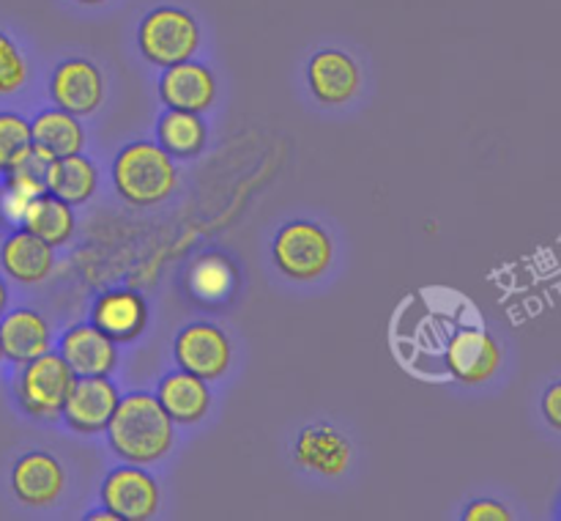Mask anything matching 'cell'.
<instances>
[{
	"label": "cell",
	"instance_id": "1",
	"mask_svg": "<svg viewBox=\"0 0 561 521\" xmlns=\"http://www.w3.org/2000/svg\"><path fill=\"white\" fill-rule=\"evenodd\" d=\"M173 426L153 395L135 393L118 400L107 437L126 464H153L173 448Z\"/></svg>",
	"mask_w": 561,
	"mask_h": 521
},
{
	"label": "cell",
	"instance_id": "2",
	"mask_svg": "<svg viewBox=\"0 0 561 521\" xmlns=\"http://www.w3.org/2000/svg\"><path fill=\"white\" fill-rule=\"evenodd\" d=\"M113 181L118 195L131 206H157L175 190V165L157 143H131L115 157Z\"/></svg>",
	"mask_w": 561,
	"mask_h": 521
},
{
	"label": "cell",
	"instance_id": "3",
	"mask_svg": "<svg viewBox=\"0 0 561 521\" xmlns=\"http://www.w3.org/2000/svg\"><path fill=\"white\" fill-rule=\"evenodd\" d=\"M75 371L60 354L44 351L36 360L25 362L16 376V398L22 409L42 420H55L64 415V404L75 384Z\"/></svg>",
	"mask_w": 561,
	"mask_h": 521
},
{
	"label": "cell",
	"instance_id": "4",
	"mask_svg": "<svg viewBox=\"0 0 561 521\" xmlns=\"http://www.w3.org/2000/svg\"><path fill=\"white\" fill-rule=\"evenodd\" d=\"M140 49L151 64L173 66L181 60H190L201 44V27L192 20L190 11L175 9V5H162L153 9L146 20L140 22Z\"/></svg>",
	"mask_w": 561,
	"mask_h": 521
},
{
	"label": "cell",
	"instance_id": "5",
	"mask_svg": "<svg viewBox=\"0 0 561 521\" xmlns=\"http://www.w3.org/2000/svg\"><path fill=\"white\" fill-rule=\"evenodd\" d=\"M274 261L288 278L316 280L332 263V239L312 223H290L274 239Z\"/></svg>",
	"mask_w": 561,
	"mask_h": 521
},
{
	"label": "cell",
	"instance_id": "6",
	"mask_svg": "<svg viewBox=\"0 0 561 521\" xmlns=\"http://www.w3.org/2000/svg\"><path fill=\"white\" fill-rule=\"evenodd\" d=\"M118 389L107 376H77L64 404V420L75 431H104L118 409Z\"/></svg>",
	"mask_w": 561,
	"mask_h": 521
},
{
	"label": "cell",
	"instance_id": "7",
	"mask_svg": "<svg viewBox=\"0 0 561 521\" xmlns=\"http://www.w3.org/2000/svg\"><path fill=\"white\" fill-rule=\"evenodd\" d=\"M175 362L181 371L211 382L228 371L230 343L214 324H190L175 338Z\"/></svg>",
	"mask_w": 561,
	"mask_h": 521
},
{
	"label": "cell",
	"instance_id": "8",
	"mask_svg": "<svg viewBox=\"0 0 561 521\" xmlns=\"http://www.w3.org/2000/svg\"><path fill=\"white\" fill-rule=\"evenodd\" d=\"M102 499L121 521H146L159 510V486L148 472L121 466L104 480Z\"/></svg>",
	"mask_w": 561,
	"mask_h": 521
},
{
	"label": "cell",
	"instance_id": "9",
	"mask_svg": "<svg viewBox=\"0 0 561 521\" xmlns=\"http://www.w3.org/2000/svg\"><path fill=\"white\" fill-rule=\"evenodd\" d=\"M53 102L60 110L71 115H91L96 113L99 104L104 99V80L102 71L85 58H71L55 69L53 86Z\"/></svg>",
	"mask_w": 561,
	"mask_h": 521
},
{
	"label": "cell",
	"instance_id": "10",
	"mask_svg": "<svg viewBox=\"0 0 561 521\" xmlns=\"http://www.w3.org/2000/svg\"><path fill=\"white\" fill-rule=\"evenodd\" d=\"M502 365V349L485 329H460L447 346V367L463 384H482Z\"/></svg>",
	"mask_w": 561,
	"mask_h": 521
},
{
	"label": "cell",
	"instance_id": "11",
	"mask_svg": "<svg viewBox=\"0 0 561 521\" xmlns=\"http://www.w3.org/2000/svg\"><path fill=\"white\" fill-rule=\"evenodd\" d=\"M60 356L69 362L75 376H107L118 362L115 340L96 324H77L60 340Z\"/></svg>",
	"mask_w": 561,
	"mask_h": 521
},
{
	"label": "cell",
	"instance_id": "12",
	"mask_svg": "<svg viewBox=\"0 0 561 521\" xmlns=\"http://www.w3.org/2000/svg\"><path fill=\"white\" fill-rule=\"evenodd\" d=\"M159 97L170 110H190V113H203L214 104L217 86L214 75L206 66L195 60H181V64L168 66L159 82Z\"/></svg>",
	"mask_w": 561,
	"mask_h": 521
},
{
	"label": "cell",
	"instance_id": "13",
	"mask_svg": "<svg viewBox=\"0 0 561 521\" xmlns=\"http://www.w3.org/2000/svg\"><path fill=\"white\" fill-rule=\"evenodd\" d=\"M93 321L115 343H129L140 338L148 324V305L137 291L115 288L107 291L93 305Z\"/></svg>",
	"mask_w": 561,
	"mask_h": 521
},
{
	"label": "cell",
	"instance_id": "14",
	"mask_svg": "<svg viewBox=\"0 0 561 521\" xmlns=\"http://www.w3.org/2000/svg\"><path fill=\"white\" fill-rule=\"evenodd\" d=\"M66 486L64 466L49 453H27L16 461L11 472V488L16 499L31 508H44L60 497Z\"/></svg>",
	"mask_w": 561,
	"mask_h": 521
},
{
	"label": "cell",
	"instance_id": "15",
	"mask_svg": "<svg viewBox=\"0 0 561 521\" xmlns=\"http://www.w3.org/2000/svg\"><path fill=\"white\" fill-rule=\"evenodd\" d=\"M296 461L318 475H343L348 469L351 444L337 428L318 422V426L305 428L296 439Z\"/></svg>",
	"mask_w": 561,
	"mask_h": 521
},
{
	"label": "cell",
	"instance_id": "16",
	"mask_svg": "<svg viewBox=\"0 0 561 521\" xmlns=\"http://www.w3.org/2000/svg\"><path fill=\"white\" fill-rule=\"evenodd\" d=\"M307 77H310L312 93L323 104L348 102L359 88V66L340 49H321L312 55Z\"/></svg>",
	"mask_w": 561,
	"mask_h": 521
},
{
	"label": "cell",
	"instance_id": "17",
	"mask_svg": "<svg viewBox=\"0 0 561 521\" xmlns=\"http://www.w3.org/2000/svg\"><path fill=\"white\" fill-rule=\"evenodd\" d=\"M157 400L168 411L170 420L181 422V426H192V422H201L206 417L208 406H211V393H208L206 378L179 371L162 378Z\"/></svg>",
	"mask_w": 561,
	"mask_h": 521
},
{
	"label": "cell",
	"instance_id": "18",
	"mask_svg": "<svg viewBox=\"0 0 561 521\" xmlns=\"http://www.w3.org/2000/svg\"><path fill=\"white\" fill-rule=\"evenodd\" d=\"M0 263L16 283H42L53 272L55 252L47 241L22 228L5 239L3 250H0Z\"/></svg>",
	"mask_w": 561,
	"mask_h": 521
},
{
	"label": "cell",
	"instance_id": "19",
	"mask_svg": "<svg viewBox=\"0 0 561 521\" xmlns=\"http://www.w3.org/2000/svg\"><path fill=\"white\" fill-rule=\"evenodd\" d=\"M49 324L44 321V316L33 310H14L9 316H3L0 321V343H3V356L11 362H25L36 360L38 354L49 351Z\"/></svg>",
	"mask_w": 561,
	"mask_h": 521
},
{
	"label": "cell",
	"instance_id": "20",
	"mask_svg": "<svg viewBox=\"0 0 561 521\" xmlns=\"http://www.w3.org/2000/svg\"><path fill=\"white\" fill-rule=\"evenodd\" d=\"M47 192L49 195L60 197L69 206H80V203L91 201V195L96 192V165L91 159L82 157L80 154H69V157L60 159H49L47 165Z\"/></svg>",
	"mask_w": 561,
	"mask_h": 521
},
{
	"label": "cell",
	"instance_id": "21",
	"mask_svg": "<svg viewBox=\"0 0 561 521\" xmlns=\"http://www.w3.org/2000/svg\"><path fill=\"white\" fill-rule=\"evenodd\" d=\"M33 132V148L42 151L44 157L60 159L69 154H80L85 146V132L77 115L66 113V110H47L38 115L31 124Z\"/></svg>",
	"mask_w": 561,
	"mask_h": 521
},
{
	"label": "cell",
	"instance_id": "22",
	"mask_svg": "<svg viewBox=\"0 0 561 521\" xmlns=\"http://www.w3.org/2000/svg\"><path fill=\"white\" fill-rule=\"evenodd\" d=\"M20 225L42 241H47L49 247H60L75 234V212L66 201L49 195V192H42V195L27 203Z\"/></svg>",
	"mask_w": 561,
	"mask_h": 521
},
{
	"label": "cell",
	"instance_id": "23",
	"mask_svg": "<svg viewBox=\"0 0 561 521\" xmlns=\"http://www.w3.org/2000/svg\"><path fill=\"white\" fill-rule=\"evenodd\" d=\"M206 143V124H203L201 113H190V110H168L159 121V146L170 154V157H192Z\"/></svg>",
	"mask_w": 561,
	"mask_h": 521
},
{
	"label": "cell",
	"instance_id": "24",
	"mask_svg": "<svg viewBox=\"0 0 561 521\" xmlns=\"http://www.w3.org/2000/svg\"><path fill=\"white\" fill-rule=\"evenodd\" d=\"M233 267L222 256H201L190 272V285L195 296L206 302H219L233 288Z\"/></svg>",
	"mask_w": 561,
	"mask_h": 521
},
{
	"label": "cell",
	"instance_id": "25",
	"mask_svg": "<svg viewBox=\"0 0 561 521\" xmlns=\"http://www.w3.org/2000/svg\"><path fill=\"white\" fill-rule=\"evenodd\" d=\"M33 154V132L22 115L0 113V170L20 168Z\"/></svg>",
	"mask_w": 561,
	"mask_h": 521
},
{
	"label": "cell",
	"instance_id": "26",
	"mask_svg": "<svg viewBox=\"0 0 561 521\" xmlns=\"http://www.w3.org/2000/svg\"><path fill=\"white\" fill-rule=\"evenodd\" d=\"M27 80V64L16 44L0 31V97L3 93H14L16 88L25 86Z\"/></svg>",
	"mask_w": 561,
	"mask_h": 521
},
{
	"label": "cell",
	"instance_id": "27",
	"mask_svg": "<svg viewBox=\"0 0 561 521\" xmlns=\"http://www.w3.org/2000/svg\"><path fill=\"white\" fill-rule=\"evenodd\" d=\"M510 510L504 505L493 502V499H480V502L469 505L466 510V521H510Z\"/></svg>",
	"mask_w": 561,
	"mask_h": 521
},
{
	"label": "cell",
	"instance_id": "28",
	"mask_svg": "<svg viewBox=\"0 0 561 521\" xmlns=\"http://www.w3.org/2000/svg\"><path fill=\"white\" fill-rule=\"evenodd\" d=\"M542 415H546L548 426L561 431V382L551 384L542 395Z\"/></svg>",
	"mask_w": 561,
	"mask_h": 521
},
{
	"label": "cell",
	"instance_id": "29",
	"mask_svg": "<svg viewBox=\"0 0 561 521\" xmlns=\"http://www.w3.org/2000/svg\"><path fill=\"white\" fill-rule=\"evenodd\" d=\"M91 521H121L113 510H104V513H93Z\"/></svg>",
	"mask_w": 561,
	"mask_h": 521
},
{
	"label": "cell",
	"instance_id": "30",
	"mask_svg": "<svg viewBox=\"0 0 561 521\" xmlns=\"http://www.w3.org/2000/svg\"><path fill=\"white\" fill-rule=\"evenodd\" d=\"M5 305H9V291H5V283L0 280V316L5 313Z\"/></svg>",
	"mask_w": 561,
	"mask_h": 521
},
{
	"label": "cell",
	"instance_id": "31",
	"mask_svg": "<svg viewBox=\"0 0 561 521\" xmlns=\"http://www.w3.org/2000/svg\"><path fill=\"white\" fill-rule=\"evenodd\" d=\"M77 3H82V5H99V3H104V0H77Z\"/></svg>",
	"mask_w": 561,
	"mask_h": 521
},
{
	"label": "cell",
	"instance_id": "32",
	"mask_svg": "<svg viewBox=\"0 0 561 521\" xmlns=\"http://www.w3.org/2000/svg\"><path fill=\"white\" fill-rule=\"evenodd\" d=\"M0 360H3V343H0Z\"/></svg>",
	"mask_w": 561,
	"mask_h": 521
}]
</instances>
